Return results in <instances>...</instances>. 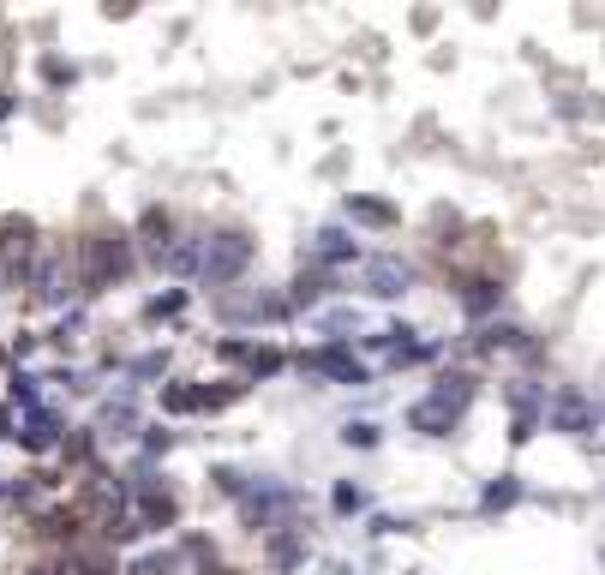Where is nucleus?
Masks as SVG:
<instances>
[{"label":"nucleus","mask_w":605,"mask_h":575,"mask_svg":"<svg viewBox=\"0 0 605 575\" xmlns=\"http://www.w3.org/2000/svg\"><path fill=\"white\" fill-rule=\"evenodd\" d=\"M402 528H414V522H402V516H372V528H366V534H378V540H384V534H402Z\"/></svg>","instance_id":"obj_37"},{"label":"nucleus","mask_w":605,"mask_h":575,"mask_svg":"<svg viewBox=\"0 0 605 575\" xmlns=\"http://www.w3.org/2000/svg\"><path fill=\"white\" fill-rule=\"evenodd\" d=\"M342 210H348V222H366V228H396L402 222V210L384 204V198H372V192H348Z\"/></svg>","instance_id":"obj_19"},{"label":"nucleus","mask_w":605,"mask_h":575,"mask_svg":"<svg viewBox=\"0 0 605 575\" xmlns=\"http://www.w3.org/2000/svg\"><path fill=\"white\" fill-rule=\"evenodd\" d=\"M306 552H312V540H306V528H276V534H264V558H270V570L288 575L306 564Z\"/></svg>","instance_id":"obj_17"},{"label":"nucleus","mask_w":605,"mask_h":575,"mask_svg":"<svg viewBox=\"0 0 605 575\" xmlns=\"http://www.w3.org/2000/svg\"><path fill=\"white\" fill-rule=\"evenodd\" d=\"M522 504V474H498V480H486V492H480V516H498V510H516Z\"/></svg>","instance_id":"obj_23"},{"label":"nucleus","mask_w":605,"mask_h":575,"mask_svg":"<svg viewBox=\"0 0 605 575\" xmlns=\"http://www.w3.org/2000/svg\"><path fill=\"white\" fill-rule=\"evenodd\" d=\"M318 324H324V342H348V336H360L366 318H360V306H330Z\"/></svg>","instance_id":"obj_27"},{"label":"nucleus","mask_w":605,"mask_h":575,"mask_svg":"<svg viewBox=\"0 0 605 575\" xmlns=\"http://www.w3.org/2000/svg\"><path fill=\"white\" fill-rule=\"evenodd\" d=\"M336 294H342V288H336V276L300 258V270H294V282H288V306H294V312H318V306H330Z\"/></svg>","instance_id":"obj_11"},{"label":"nucleus","mask_w":605,"mask_h":575,"mask_svg":"<svg viewBox=\"0 0 605 575\" xmlns=\"http://www.w3.org/2000/svg\"><path fill=\"white\" fill-rule=\"evenodd\" d=\"M180 234V222H174V210H162V204H144V216L132 222V246L156 264L162 252H168V240Z\"/></svg>","instance_id":"obj_13"},{"label":"nucleus","mask_w":605,"mask_h":575,"mask_svg":"<svg viewBox=\"0 0 605 575\" xmlns=\"http://www.w3.org/2000/svg\"><path fill=\"white\" fill-rule=\"evenodd\" d=\"M42 78H48V84H72V78H78V66H72V60H54V54H42Z\"/></svg>","instance_id":"obj_34"},{"label":"nucleus","mask_w":605,"mask_h":575,"mask_svg":"<svg viewBox=\"0 0 605 575\" xmlns=\"http://www.w3.org/2000/svg\"><path fill=\"white\" fill-rule=\"evenodd\" d=\"M186 312V288H162L144 300V324H162V318H180Z\"/></svg>","instance_id":"obj_28"},{"label":"nucleus","mask_w":605,"mask_h":575,"mask_svg":"<svg viewBox=\"0 0 605 575\" xmlns=\"http://www.w3.org/2000/svg\"><path fill=\"white\" fill-rule=\"evenodd\" d=\"M126 575H186V558L174 552V546H162V552H144V558H132Z\"/></svg>","instance_id":"obj_26"},{"label":"nucleus","mask_w":605,"mask_h":575,"mask_svg":"<svg viewBox=\"0 0 605 575\" xmlns=\"http://www.w3.org/2000/svg\"><path fill=\"white\" fill-rule=\"evenodd\" d=\"M366 510H372V492H366L360 480H336V486H330V516L354 522V516H366Z\"/></svg>","instance_id":"obj_22"},{"label":"nucleus","mask_w":605,"mask_h":575,"mask_svg":"<svg viewBox=\"0 0 605 575\" xmlns=\"http://www.w3.org/2000/svg\"><path fill=\"white\" fill-rule=\"evenodd\" d=\"M594 426H600V408H594V396H582L576 384H558V390L546 396V432L582 438V432H594Z\"/></svg>","instance_id":"obj_8"},{"label":"nucleus","mask_w":605,"mask_h":575,"mask_svg":"<svg viewBox=\"0 0 605 575\" xmlns=\"http://www.w3.org/2000/svg\"><path fill=\"white\" fill-rule=\"evenodd\" d=\"M132 426H138V390L120 384V390L96 408V438H132Z\"/></svg>","instance_id":"obj_16"},{"label":"nucleus","mask_w":605,"mask_h":575,"mask_svg":"<svg viewBox=\"0 0 605 575\" xmlns=\"http://www.w3.org/2000/svg\"><path fill=\"white\" fill-rule=\"evenodd\" d=\"M30 294H36V306H48V312L78 306L84 282H78V246H72V240L42 234V252H36V270H30Z\"/></svg>","instance_id":"obj_2"},{"label":"nucleus","mask_w":605,"mask_h":575,"mask_svg":"<svg viewBox=\"0 0 605 575\" xmlns=\"http://www.w3.org/2000/svg\"><path fill=\"white\" fill-rule=\"evenodd\" d=\"M336 438H342L348 450H378V444H384V432H378V420H348V426H342Z\"/></svg>","instance_id":"obj_32"},{"label":"nucleus","mask_w":605,"mask_h":575,"mask_svg":"<svg viewBox=\"0 0 605 575\" xmlns=\"http://www.w3.org/2000/svg\"><path fill=\"white\" fill-rule=\"evenodd\" d=\"M288 366H294V360H288L282 348H270V342H252V348H246V366H240V378H246V384H264V378H282Z\"/></svg>","instance_id":"obj_20"},{"label":"nucleus","mask_w":605,"mask_h":575,"mask_svg":"<svg viewBox=\"0 0 605 575\" xmlns=\"http://www.w3.org/2000/svg\"><path fill=\"white\" fill-rule=\"evenodd\" d=\"M408 426H414V432H426V438H450V432H456L462 420H450V414H444L438 402H426V396H420V402L408 408Z\"/></svg>","instance_id":"obj_24"},{"label":"nucleus","mask_w":605,"mask_h":575,"mask_svg":"<svg viewBox=\"0 0 605 575\" xmlns=\"http://www.w3.org/2000/svg\"><path fill=\"white\" fill-rule=\"evenodd\" d=\"M36 384H42L36 372H12V390H6V396H12V408H24V414H30V408H42V390H36Z\"/></svg>","instance_id":"obj_33"},{"label":"nucleus","mask_w":605,"mask_h":575,"mask_svg":"<svg viewBox=\"0 0 605 575\" xmlns=\"http://www.w3.org/2000/svg\"><path fill=\"white\" fill-rule=\"evenodd\" d=\"M60 438H66V426H60V414H54V408H30V414H24V432H18V444H24V450L48 456V450H60Z\"/></svg>","instance_id":"obj_18"},{"label":"nucleus","mask_w":605,"mask_h":575,"mask_svg":"<svg viewBox=\"0 0 605 575\" xmlns=\"http://www.w3.org/2000/svg\"><path fill=\"white\" fill-rule=\"evenodd\" d=\"M294 366L306 378H330V384H348V390H366L372 384V366L354 354V342H312L294 354Z\"/></svg>","instance_id":"obj_4"},{"label":"nucleus","mask_w":605,"mask_h":575,"mask_svg":"<svg viewBox=\"0 0 605 575\" xmlns=\"http://www.w3.org/2000/svg\"><path fill=\"white\" fill-rule=\"evenodd\" d=\"M474 354H534V330L516 318H492L474 330Z\"/></svg>","instance_id":"obj_14"},{"label":"nucleus","mask_w":605,"mask_h":575,"mask_svg":"<svg viewBox=\"0 0 605 575\" xmlns=\"http://www.w3.org/2000/svg\"><path fill=\"white\" fill-rule=\"evenodd\" d=\"M162 414H198V384H162Z\"/></svg>","instance_id":"obj_31"},{"label":"nucleus","mask_w":605,"mask_h":575,"mask_svg":"<svg viewBox=\"0 0 605 575\" xmlns=\"http://www.w3.org/2000/svg\"><path fill=\"white\" fill-rule=\"evenodd\" d=\"M168 372V348H150V354H138L132 366H126V384L138 390V384H150V378H162Z\"/></svg>","instance_id":"obj_29"},{"label":"nucleus","mask_w":605,"mask_h":575,"mask_svg":"<svg viewBox=\"0 0 605 575\" xmlns=\"http://www.w3.org/2000/svg\"><path fill=\"white\" fill-rule=\"evenodd\" d=\"M456 306H462V318L480 330V324H492V318L504 312V282H498V276H462V282H456Z\"/></svg>","instance_id":"obj_10"},{"label":"nucleus","mask_w":605,"mask_h":575,"mask_svg":"<svg viewBox=\"0 0 605 575\" xmlns=\"http://www.w3.org/2000/svg\"><path fill=\"white\" fill-rule=\"evenodd\" d=\"M66 468H96V426H66L60 450H54Z\"/></svg>","instance_id":"obj_21"},{"label":"nucleus","mask_w":605,"mask_h":575,"mask_svg":"<svg viewBox=\"0 0 605 575\" xmlns=\"http://www.w3.org/2000/svg\"><path fill=\"white\" fill-rule=\"evenodd\" d=\"M366 258V246H360V234L354 228H342V222H324L312 240H306V264H318V270H342V264H360Z\"/></svg>","instance_id":"obj_9"},{"label":"nucleus","mask_w":605,"mask_h":575,"mask_svg":"<svg viewBox=\"0 0 605 575\" xmlns=\"http://www.w3.org/2000/svg\"><path fill=\"white\" fill-rule=\"evenodd\" d=\"M258 258V240L246 228H204V264H198V288L228 294Z\"/></svg>","instance_id":"obj_3"},{"label":"nucleus","mask_w":605,"mask_h":575,"mask_svg":"<svg viewBox=\"0 0 605 575\" xmlns=\"http://www.w3.org/2000/svg\"><path fill=\"white\" fill-rule=\"evenodd\" d=\"M246 396V378H228V384H198V414H222Z\"/></svg>","instance_id":"obj_25"},{"label":"nucleus","mask_w":605,"mask_h":575,"mask_svg":"<svg viewBox=\"0 0 605 575\" xmlns=\"http://www.w3.org/2000/svg\"><path fill=\"white\" fill-rule=\"evenodd\" d=\"M198 264H204V228H180L168 240V252L156 258L162 276H192V282H198Z\"/></svg>","instance_id":"obj_15"},{"label":"nucleus","mask_w":605,"mask_h":575,"mask_svg":"<svg viewBox=\"0 0 605 575\" xmlns=\"http://www.w3.org/2000/svg\"><path fill=\"white\" fill-rule=\"evenodd\" d=\"M216 318L228 324V330H240V324H282V318H294V306H288V294H270V288H252V294H216Z\"/></svg>","instance_id":"obj_6"},{"label":"nucleus","mask_w":605,"mask_h":575,"mask_svg":"<svg viewBox=\"0 0 605 575\" xmlns=\"http://www.w3.org/2000/svg\"><path fill=\"white\" fill-rule=\"evenodd\" d=\"M72 246H78V282H84V294H108L114 282H126L138 270L132 228H90Z\"/></svg>","instance_id":"obj_1"},{"label":"nucleus","mask_w":605,"mask_h":575,"mask_svg":"<svg viewBox=\"0 0 605 575\" xmlns=\"http://www.w3.org/2000/svg\"><path fill=\"white\" fill-rule=\"evenodd\" d=\"M174 450V432L168 426H144V456H168Z\"/></svg>","instance_id":"obj_35"},{"label":"nucleus","mask_w":605,"mask_h":575,"mask_svg":"<svg viewBox=\"0 0 605 575\" xmlns=\"http://www.w3.org/2000/svg\"><path fill=\"white\" fill-rule=\"evenodd\" d=\"M414 282H420V270H414L402 252H366V258H360V288H366L372 300H408Z\"/></svg>","instance_id":"obj_7"},{"label":"nucleus","mask_w":605,"mask_h":575,"mask_svg":"<svg viewBox=\"0 0 605 575\" xmlns=\"http://www.w3.org/2000/svg\"><path fill=\"white\" fill-rule=\"evenodd\" d=\"M48 384H60V390H90L78 366H54V372H48Z\"/></svg>","instance_id":"obj_36"},{"label":"nucleus","mask_w":605,"mask_h":575,"mask_svg":"<svg viewBox=\"0 0 605 575\" xmlns=\"http://www.w3.org/2000/svg\"><path fill=\"white\" fill-rule=\"evenodd\" d=\"M474 396H480V378H474V372H462V366H444V372H438V384L426 390V402H438L450 420H462V414L474 408Z\"/></svg>","instance_id":"obj_12"},{"label":"nucleus","mask_w":605,"mask_h":575,"mask_svg":"<svg viewBox=\"0 0 605 575\" xmlns=\"http://www.w3.org/2000/svg\"><path fill=\"white\" fill-rule=\"evenodd\" d=\"M78 336H84V306H66V312L54 318V330H48V342H54V348H72Z\"/></svg>","instance_id":"obj_30"},{"label":"nucleus","mask_w":605,"mask_h":575,"mask_svg":"<svg viewBox=\"0 0 605 575\" xmlns=\"http://www.w3.org/2000/svg\"><path fill=\"white\" fill-rule=\"evenodd\" d=\"M42 252V228L30 216H0V288H30Z\"/></svg>","instance_id":"obj_5"}]
</instances>
